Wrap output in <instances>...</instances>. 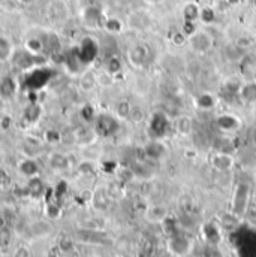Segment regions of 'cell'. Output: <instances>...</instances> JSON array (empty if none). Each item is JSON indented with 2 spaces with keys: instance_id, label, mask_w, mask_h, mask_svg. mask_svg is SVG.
I'll list each match as a JSON object with an SVG mask.
<instances>
[{
  "instance_id": "1",
  "label": "cell",
  "mask_w": 256,
  "mask_h": 257,
  "mask_svg": "<svg viewBox=\"0 0 256 257\" xmlns=\"http://www.w3.org/2000/svg\"><path fill=\"white\" fill-rule=\"evenodd\" d=\"M249 200H250V185L246 183H240L235 185L234 188V194H232V214L237 216L238 219H241L249 207Z\"/></svg>"
},
{
  "instance_id": "2",
  "label": "cell",
  "mask_w": 256,
  "mask_h": 257,
  "mask_svg": "<svg viewBox=\"0 0 256 257\" xmlns=\"http://www.w3.org/2000/svg\"><path fill=\"white\" fill-rule=\"evenodd\" d=\"M167 248L175 257H184L190 253L192 242L189 238H186L183 235H172L167 242Z\"/></svg>"
},
{
  "instance_id": "3",
  "label": "cell",
  "mask_w": 256,
  "mask_h": 257,
  "mask_svg": "<svg viewBox=\"0 0 256 257\" xmlns=\"http://www.w3.org/2000/svg\"><path fill=\"white\" fill-rule=\"evenodd\" d=\"M18 93V82L12 75H2L0 76V100L11 102L15 99Z\"/></svg>"
},
{
  "instance_id": "4",
  "label": "cell",
  "mask_w": 256,
  "mask_h": 257,
  "mask_svg": "<svg viewBox=\"0 0 256 257\" xmlns=\"http://www.w3.org/2000/svg\"><path fill=\"white\" fill-rule=\"evenodd\" d=\"M210 163H212L213 169H216L217 172H229L234 169V165H235L234 154L216 151L210 159Z\"/></svg>"
},
{
  "instance_id": "5",
  "label": "cell",
  "mask_w": 256,
  "mask_h": 257,
  "mask_svg": "<svg viewBox=\"0 0 256 257\" xmlns=\"http://www.w3.org/2000/svg\"><path fill=\"white\" fill-rule=\"evenodd\" d=\"M148 60V49L145 45H133L129 51H128V62L133 66V68H144L145 63Z\"/></svg>"
},
{
  "instance_id": "6",
  "label": "cell",
  "mask_w": 256,
  "mask_h": 257,
  "mask_svg": "<svg viewBox=\"0 0 256 257\" xmlns=\"http://www.w3.org/2000/svg\"><path fill=\"white\" fill-rule=\"evenodd\" d=\"M238 97L241 104L247 107H256V79L244 81L238 91Z\"/></svg>"
},
{
  "instance_id": "7",
  "label": "cell",
  "mask_w": 256,
  "mask_h": 257,
  "mask_svg": "<svg viewBox=\"0 0 256 257\" xmlns=\"http://www.w3.org/2000/svg\"><path fill=\"white\" fill-rule=\"evenodd\" d=\"M216 124H217V127L222 132H225V133H234V132H237L241 127V120L237 115H234V114L225 112V114H220L216 118Z\"/></svg>"
},
{
  "instance_id": "8",
  "label": "cell",
  "mask_w": 256,
  "mask_h": 257,
  "mask_svg": "<svg viewBox=\"0 0 256 257\" xmlns=\"http://www.w3.org/2000/svg\"><path fill=\"white\" fill-rule=\"evenodd\" d=\"M187 40L190 42L193 49L201 51V53H204V51H207V49H210L213 46V39L206 32H195L193 35L189 36Z\"/></svg>"
},
{
  "instance_id": "9",
  "label": "cell",
  "mask_w": 256,
  "mask_h": 257,
  "mask_svg": "<svg viewBox=\"0 0 256 257\" xmlns=\"http://www.w3.org/2000/svg\"><path fill=\"white\" fill-rule=\"evenodd\" d=\"M39 163L36 162V159H32V157H24L20 163H18V172L26 177V178H35L39 175Z\"/></svg>"
},
{
  "instance_id": "10",
  "label": "cell",
  "mask_w": 256,
  "mask_h": 257,
  "mask_svg": "<svg viewBox=\"0 0 256 257\" xmlns=\"http://www.w3.org/2000/svg\"><path fill=\"white\" fill-rule=\"evenodd\" d=\"M117 124V118L114 115H100L96 120V133L97 135H110L114 132V127Z\"/></svg>"
},
{
  "instance_id": "11",
  "label": "cell",
  "mask_w": 256,
  "mask_h": 257,
  "mask_svg": "<svg viewBox=\"0 0 256 257\" xmlns=\"http://www.w3.org/2000/svg\"><path fill=\"white\" fill-rule=\"evenodd\" d=\"M48 165L53 171H57V172H62V171H66L69 169V157L63 152H51L48 156Z\"/></svg>"
},
{
  "instance_id": "12",
  "label": "cell",
  "mask_w": 256,
  "mask_h": 257,
  "mask_svg": "<svg viewBox=\"0 0 256 257\" xmlns=\"http://www.w3.org/2000/svg\"><path fill=\"white\" fill-rule=\"evenodd\" d=\"M145 217L151 223H164L168 219V210L164 205H153L147 210Z\"/></svg>"
},
{
  "instance_id": "13",
  "label": "cell",
  "mask_w": 256,
  "mask_h": 257,
  "mask_svg": "<svg viewBox=\"0 0 256 257\" xmlns=\"http://www.w3.org/2000/svg\"><path fill=\"white\" fill-rule=\"evenodd\" d=\"M97 85L96 82V72L93 71H84L80 76V82H78V87L83 93H90L94 90V87Z\"/></svg>"
},
{
  "instance_id": "14",
  "label": "cell",
  "mask_w": 256,
  "mask_h": 257,
  "mask_svg": "<svg viewBox=\"0 0 256 257\" xmlns=\"http://www.w3.org/2000/svg\"><path fill=\"white\" fill-rule=\"evenodd\" d=\"M216 97L212 93H201L195 97V105L198 110L202 111H210L216 108Z\"/></svg>"
},
{
  "instance_id": "15",
  "label": "cell",
  "mask_w": 256,
  "mask_h": 257,
  "mask_svg": "<svg viewBox=\"0 0 256 257\" xmlns=\"http://www.w3.org/2000/svg\"><path fill=\"white\" fill-rule=\"evenodd\" d=\"M174 129L178 135L187 136L193 130V120L189 115H180L174 120Z\"/></svg>"
},
{
  "instance_id": "16",
  "label": "cell",
  "mask_w": 256,
  "mask_h": 257,
  "mask_svg": "<svg viewBox=\"0 0 256 257\" xmlns=\"http://www.w3.org/2000/svg\"><path fill=\"white\" fill-rule=\"evenodd\" d=\"M51 232H53V226L43 220H38L29 226V233L35 238H43V236L49 235Z\"/></svg>"
},
{
  "instance_id": "17",
  "label": "cell",
  "mask_w": 256,
  "mask_h": 257,
  "mask_svg": "<svg viewBox=\"0 0 256 257\" xmlns=\"http://www.w3.org/2000/svg\"><path fill=\"white\" fill-rule=\"evenodd\" d=\"M24 49L27 51V53H30L32 56L38 57L43 53L45 49V43L41 37L38 36H32V37H27L26 42H24Z\"/></svg>"
},
{
  "instance_id": "18",
  "label": "cell",
  "mask_w": 256,
  "mask_h": 257,
  "mask_svg": "<svg viewBox=\"0 0 256 257\" xmlns=\"http://www.w3.org/2000/svg\"><path fill=\"white\" fill-rule=\"evenodd\" d=\"M21 149L24 152V157H32V159H36L39 156V152L42 151V145L39 141L36 139H32V138H27L23 145H21Z\"/></svg>"
},
{
  "instance_id": "19",
  "label": "cell",
  "mask_w": 256,
  "mask_h": 257,
  "mask_svg": "<svg viewBox=\"0 0 256 257\" xmlns=\"http://www.w3.org/2000/svg\"><path fill=\"white\" fill-rule=\"evenodd\" d=\"M74 136H75V141H77L78 144H81V145H90V144L94 142L97 133H96V130H93V129L83 127V129H78V130L74 133Z\"/></svg>"
},
{
  "instance_id": "20",
  "label": "cell",
  "mask_w": 256,
  "mask_h": 257,
  "mask_svg": "<svg viewBox=\"0 0 256 257\" xmlns=\"http://www.w3.org/2000/svg\"><path fill=\"white\" fill-rule=\"evenodd\" d=\"M241 63V72L247 79H255L256 78V60L249 56H243L240 60Z\"/></svg>"
},
{
  "instance_id": "21",
  "label": "cell",
  "mask_w": 256,
  "mask_h": 257,
  "mask_svg": "<svg viewBox=\"0 0 256 257\" xmlns=\"http://www.w3.org/2000/svg\"><path fill=\"white\" fill-rule=\"evenodd\" d=\"M14 56V46L6 36L0 35V62H6Z\"/></svg>"
},
{
  "instance_id": "22",
  "label": "cell",
  "mask_w": 256,
  "mask_h": 257,
  "mask_svg": "<svg viewBox=\"0 0 256 257\" xmlns=\"http://www.w3.org/2000/svg\"><path fill=\"white\" fill-rule=\"evenodd\" d=\"M130 110H132V105L129 104L128 100H119V102H116L113 112H114V117L117 120H128L129 114H130Z\"/></svg>"
},
{
  "instance_id": "23",
  "label": "cell",
  "mask_w": 256,
  "mask_h": 257,
  "mask_svg": "<svg viewBox=\"0 0 256 257\" xmlns=\"http://www.w3.org/2000/svg\"><path fill=\"white\" fill-rule=\"evenodd\" d=\"M96 82L102 88H111L116 84V76L107 69H104L100 72H96Z\"/></svg>"
},
{
  "instance_id": "24",
  "label": "cell",
  "mask_w": 256,
  "mask_h": 257,
  "mask_svg": "<svg viewBox=\"0 0 256 257\" xmlns=\"http://www.w3.org/2000/svg\"><path fill=\"white\" fill-rule=\"evenodd\" d=\"M199 12H201V8L196 3L193 2L186 3L183 8V18L187 23H196L199 20Z\"/></svg>"
},
{
  "instance_id": "25",
  "label": "cell",
  "mask_w": 256,
  "mask_h": 257,
  "mask_svg": "<svg viewBox=\"0 0 256 257\" xmlns=\"http://www.w3.org/2000/svg\"><path fill=\"white\" fill-rule=\"evenodd\" d=\"M243 82H244V81L240 79L238 76H229V78L225 79V82H223V88H225L229 94H235V96H238V91H240Z\"/></svg>"
},
{
  "instance_id": "26",
  "label": "cell",
  "mask_w": 256,
  "mask_h": 257,
  "mask_svg": "<svg viewBox=\"0 0 256 257\" xmlns=\"http://www.w3.org/2000/svg\"><path fill=\"white\" fill-rule=\"evenodd\" d=\"M41 114H42V110H41V107L36 105V104L27 105V107L24 108V112H23L24 118H26L29 123H36V121L39 120Z\"/></svg>"
},
{
  "instance_id": "27",
  "label": "cell",
  "mask_w": 256,
  "mask_h": 257,
  "mask_svg": "<svg viewBox=\"0 0 256 257\" xmlns=\"http://www.w3.org/2000/svg\"><path fill=\"white\" fill-rule=\"evenodd\" d=\"M145 118H147V112H145L144 108H141V107H132L130 114H129V118H128L130 123L141 124V123L145 121Z\"/></svg>"
},
{
  "instance_id": "28",
  "label": "cell",
  "mask_w": 256,
  "mask_h": 257,
  "mask_svg": "<svg viewBox=\"0 0 256 257\" xmlns=\"http://www.w3.org/2000/svg\"><path fill=\"white\" fill-rule=\"evenodd\" d=\"M104 27H105V30H107L108 33L116 35V33H120V32H122L123 23H122L119 18H107V20L104 21Z\"/></svg>"
},
{
  "instance_id": "29",
  "label": "cell",
  "mask_w": 256,
  "mask_h": 257,
  "mask_svg": "<svg viewBox=\"0 0 256 257\" xmlns=\"http://www.w3.org/2000/svg\"><path fill=\"white\" fill-rule=\"evenodd\" d=\"M99 20H100V12H99V9H96V8H87L85 11H84V21L87 23V24H96V23H99Z\"/></svg>"
},
{
  "instance_id": "30",
  "label": "cell",
  "mask_w": 256,
  "mask_h": 257,
  "mask_svg": "<svg viewBox=\"0 0 256 257\" xmlns=\"http://www.w3.org/2000/svg\"><path fill=\"white\" fill-rule=\"evenodd\" d=\"M199 20H201L204 24H212V23L216 20V12H214V9H213V8H201Z\"/></svg>"
},
{
  "instance_id": "31",
  "label": "cell",
  "mask_w": 256,
  "mask_h": 257,
  "mask_svg": "<svg viewBox=\"0 0 256 257\" xmlns=\"http://www.w3.org/2000/svg\"><path fill=\"white\" fill-rule=\"evenodd\" d=\"M178 207H180L184 213L190 211L192 207H193V197H192L190 194H187V193L181 194L180 199H178Z\"/></svg>"
},
{
  "instance_id": "32",
  "label": "cell",
  "mask_w": 256,
  "mask_h": 257,
  "mask_svg": "<svg viewBox=\"0 0 256 257\" xmlns=\"http://www.w3.org/2000/svg\"><path fill=\"white\" fill-rule=\"evenodd\" d=\"M105 69H107L108 72H111V73L116 76L117 73H120V72H122V62H120L117 57H111V59L107 62Z\"/></svg>"
},
{
  "instance_id": "33",
  "label": "cell",
  "mask_w": 256,
  "mask_h": 257,
  "mask_svg": "<svg viewBox=\"0 0 256 257\" xmlns=\"http://www.w3.org/2000/svg\"><path fill=\"white\" fill-rule=\"evenodd\" d=\"M12 241V233L8 227L0 229V248H8Z\"/></svg>"
},
{
  "instance_id": "34",
  "label": "cell",
  "mask_w": 256,
  "mask_h": 257,
  "mask_svg": "<svg viewBox=\"0 0 256 257\" xmlns=\"http://www.w3.org/2000/svg\"><path fill=\"white\" fill-rule=\"evenodd\" d=\"M43 138H45L46 144H59L60 139H62V136H60V133L57 130H46Z\"/></svg>"
},
{
  "instance_id": "35",
  "label": "cell",
  "mask_w": 256,
  "mask_h": 257,
  "mask_svg": "<svg viewBox=\"0 0 256 257\" xmlns=\"http://www.w3.org/2000/svg\"><path fill=\"white\" fill-rule=\"evenodd\" d=\"M12 257H32V251L27 245H18L14 250Z\"/></svg>"
},
{
  "instance_id": "36",
  "label": "cell",
  "mask_w": 256,
  "mask_h": 257,
  "mask_svg": "<svg viewBox=\"0 0 256 257\" xmlns=\"http://www.w3.org/2000/svg\"><path fill=\"white\" fill-rule=\"evenodd\" d=\"M189 37H187V35L184 33V32H175L172 36H171V40H172V43L174 45H177V46H180V45H183L186 40H187Z\"/></svg>"
},
{
  "instance_id": "37",
  "label": "cell",
  "mask_w": 256,
  "mask_h": 257,
  "mask_svg": "<svg viewBox=\"0 0 256 257\" xmlns=\"http://www.w3.org/2000/svg\"><path fill=\"white\" fill-rule=\"evenodd\" d=\"M183 156H184L186 159L193 160V159L198 157V149H195V148H184V149H183Z\"/></svg>"
},
{
  "instance_id": "38",
  "label": "cell",
  "mask_w": 256,
  "mask_h": 257,
  "mask_svg": "<svg viewBox=\"0 0 256 257\" xmlns=\"http://www.w3.org/2000/svg\"><path fill=\"white\" fill-rule=\"evenodd\" d=\"M235 43H237L241 49H244V48H249V46L252 45V40H250L249 37H240Z\"/></svg>"
},
{
  "instance_id": "39",
  "label": "cell",
  "mask_w": 256,
  "mask_h": 257,
  "mask_svg": "<svg viewBox=\"0 0 256 257\" xmlns=\"http://www.w3.org/2000/svg\"><path fill=\"white\" fill-rule=\"evenodd\" d=\"M5 227H8V220H6L5 214L0 213V229H5Z\"/></svg>"
},
{
  "instance_id": "40",
  "label": "cell",
  "mask_w": 256,
  "mask_h": 257,
  "mask_svg": "<svg viewBox=\"0 0 256 257\" xmlns=\"http://www.w3.org/2000/svg\"><path fill=\"white\" fill-rule=\"evenodd\" d=\"M252 136H253V142L256 144V127H255V130H253V135H252Z\"/></svg>"
},
{
  "instance_id": "41",
  "label": "cell",
  "mask_w": 256,
  "mask_h": 257,
  "mask_svg": "<svg viewBox=\"0 0 256 257\" xmlns=\"http://www.w3.org/2000/svg\"><path fill=\"white\" fill-rule=\"evenodd\" d=\"M20 2H23V3H26V5H29V3H32L33 0H20Z\"/></svg>"
},
{
  "instance_id": "42",
  "label": "cell",
  "mask_w": 256,
  "mask_h": 257,
  "mask_svg": "<svg viewBox=\"0 0 256 257\" xmlns=\"http://www.w3.org/2000/svg\"><path fill=\"white\" fill-rule=\"evenodd\" d=\"M147 2H150V3H158V2H161V0H147Z\"/></svg>"
},
{
  "instance_id": "43",
  "label": "cell",
  "mask_w": 256,
  "mask_h": 257,
  "mask_svg": "<svg viewBox=\"0 0 256 257\" xmlns=\"http://www.w3.org/2000/svg\"><path fill=\"white\" fill-rule=\"evenodd\" d=\"M255 79H256V78H255Z\"/></svg>"
}]
</instances>
